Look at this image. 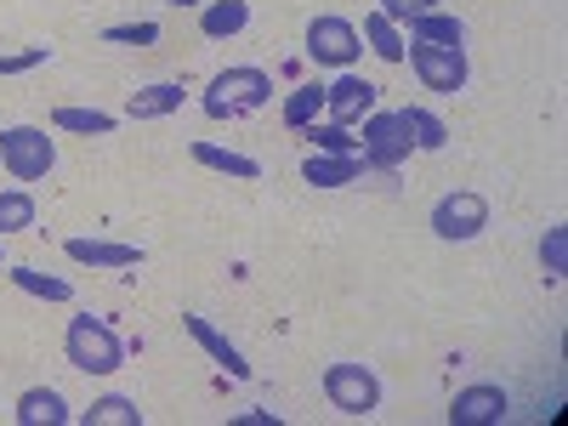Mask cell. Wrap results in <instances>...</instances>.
Listing matches in <instances>:
<instances>
[{
    "label": "cell",
    "mask_w": 568,
    "mask_h": 426,
    "mask_svg": "<svg viewBox=\"0 0 568 426\" xmlns=\"http://www.w3.org/2000/svg\"><path fill=\"white\" fill-rule=\"evenodd\" d=\"M409 40H426V45H460V40H466V23L449 18V12H420V18H409Z\"/></svg>",
    "instance_id": "ac0fdd59"
},
{
    "label": "cell",
    "mask_w": 568,
    "mask_h": 426,
    "mask_svg": "<svg viewBox=\"0 0 568 426\" xmlns=\"http://www.w3.org/2000/svg\"><path fill=\"white\" fill-rule=\"evenodd\" d=\"M0 273H7V251H0Z\"/></svg>",
    "instance_id": "1f68e13d"
},
{
    "label": "cell",
    "mask_w": 568,
    "mask_h": 426,
    "mask_svg": "<svg viewBox=\"0 0 568 426\" xmlns=\"http://www.w3.org/2000/svg\"><path fill=\"white\" fill-rule=\"evenodd\" d=\"M0 165H7L12 182H45L58 165V142L40 125H7L0 131Z\"/></svg>",
    "instance_id": "277c9868"
},
{
    "label": "cell",
    "mask_w": 568,
    "mask_h": 426,
    "mask_svg": "<svg viewBox=\"0 0 568 426\" xmlns=\"http://www.w3.org/2000/svg\"><path fill=\"white\" fill-rule=\"evenodd\" d=\"M63 251H69V262H80V267H136V262H142L136 245H120V240H85V233H74Z\"/></svg>",
    "instance_id": "4fadbf2b"
},
{
    "label": "cell",
    "mask_w": 568,
    "mask_h": 426,
    "mask_svg": "<svg viewBox=\"0 0 568 426\" xmlns=\"http://www.w3.org/2000/svg\"><path fill=\"white\" fill-rule=\"evenodd\" d=\"M267 103H273V74L256 69V63H240V69L211 74L205 98H200V109H205L211 120H245V114H256V109H267Z\"/></svg>",
    "instance_id": "6da1fadb"
},
{
    "label": "cell",
    "mask_w": 568,
    "mask_h": 426,
    "mask_svg": "<svg viewBox=\"0 0 568 426\" xmlns=\"http://www.w3.org/2000/svg\"><path fill=\"white\" fill-rule=\"evenodd\" d=\"M52 125H58V131H80V136H109V131L120 125V114H109V109H74V103H63V109H52Z\"/></svg>",
    "instance_id": "e0dca14e"
},
{
    "label": "cell",
    "mask_w": 568,
    "mask_h": 426,
    "mask_svg": "<svg viewBox=\"0 0 568 426\" xmlns=\"http://www.w3.org/2000/svg\"><path fill=\"white\" fill-rule=\"evenodd\" d=\"M358 52H364V34H358L347 18L324 12V18L307 23V58H313L318 69H353Z\"/></svg>",
    "instance_id": "ba28073f"
},
{
    "label": "cell",
    "mask_w": 568,
    "mask_h": 426,
    "mask_svg": "<svg viewBox=\"0 0 568 426\" xmlns=\"http://www.w3.org/2000/svg\"><path fill=\"white\" fill-rule=\"evenodd\" d=\"M187 154H194V165H211V171H227V176H262V165L251 160V154H233V149H216V142H194V149H187Z\"/></svg>",
    "instance_id": "44dd1931"
},
{
    "label": "cell",
    "mask_w": 568,
    "mask_h": 426,
    "mask_svg": "<svg viewBox=\"0 0 568 426\" xmlns=\"http://www.w3.org/2000/svg\"><path fill=\"white\" fill-rule=\"evenodd\" d=\"M398 114H404V125H409V136H415L420 154H438L444 142H449V125H444L433 109H398Z\"/></svg>",
    "instance_id": "603a6c76"
},
{
    "label": "cell",
    "mask_w": 568,
    "mask_h": 426,
    "mask_svg": "<svg viewBox=\"0 0 568 426\" xmlns=\"http://www.w3.org/2000/svg\"><path fill=\"white\" fill-rule=\"evenodd\" d=\"M506 409H511L506 387H495V382H478V387H460V393H455V404H449V420H455V426H495V420H506Z\"/></svg>",
    "instance_id": "30bf717a"
},
{
    "label": "cell",
    "mask_w": 568,
    "mask_h": 426,
    "mask_svg": "<svg viewBox=\"0 0 568 426\" xmlns=\"http://www.w3.org/2000/svg\"><path fill=\"white\" fill-rule=\"evenodd\" d=\"M80 426H142V409L131 398L109 393V398H98L91 409H80Z\"/></svg>",
    "instance_id": "7402d4cb"
},
{
    "label": "cell",
    "mask_w": 568,
    "mask_h": 426,
    "mask_svg": "<svg viewBox=\"0 0 568 426\" xmlns=\"http://www.w3.org/2000/svg\"><path fill=\"white\" fill-rule=\"evenodd\" d=\"M251 23V0H205L200 7V34L205 40H233Z\"/></svg>",
    "instance_id": "2e32d148"
},
{
    "label": "cell",
    "mask_w": 568,
    "mask_h": 426,
    "mask_svg": "<svg viewBox=\"0 0 568 426\" xmlns=\"http://www.w3.org/2000/svg\"><path fill=\"white\" fill-rule=\"evenodd\" d=\"M7 278L18 284V291L40 296V302H69V296H74V284H69V278H58V273H40V267H7Z\"/></svg>",
    "instance_id": "d6986e66"
},
{
    "label": "cell",
    "mask_w": 568,
    "mask_h": 426,
    "mask_svg": "<svg viewBox=\"0 0 568 426\" xmlns=\"http://www.w3.org/2000/svg\"><path fill=\"white\" fill-rule=\"evenodd\" d=\"M18 426H69L74 420V409H69V398L58 393V387H29V393H18Z\"/></svg>",
    "instance_id": "7c38bea8"
},
{
    "label": "cell",
    "mask_w": 568,
    "mask_h": 426,
    "mask_svg": "<svg viewBox=\"0 0 568 426\" xmlns=\"http://www.w3.org/2000/svg\"><path fill=\"white\" fill-rule=\"evenodd\" d=\"M375 12L393 18V23H409V18H420V12H438V0H382Z\"/></svg>",
    "instance_id": "f546056e"
},
{
    "label": "cell",
    "mask_w": 568,
    "mask_h": 426,
    "mask_svg": "<svg viewBox=\"0 0 568 426\" xmlns=\"http://www.w3.org/2000/svg\"><path fill=\"white\" fill-rule=\"evenodd\" d=\"M364 40H369V52L382 58V63H404V34H398V23L393 18H382V12H369L364 18Z\"/></svg>",
    "instance_id": "ffe728a7"
},
{
    "label": "cell",
    "mask_w": 568,
    "mask_h": 426,
    "mask_svg": "<svg viewBox=\"0 0 568 426\" xmlns=\"http://www.w3.org/2000/svg\"><path fill=\"white\" fill-rule=\"evenodd\" d=\"M364 171H369L364 154H307L302 160V182H313V187H347Z\"/></svg>",
    "instance_id": "5bb4252c"
},
{
    "label": "cell",
    "mask_w": 568,
    "mask_h": 426,
    "mask_svg": "<svg viewBox=\"0 0 568 426\" xmlns=\"http://www.w3.org/2000/svg\"><path fill=\"white\" fill-rule=\"evenodd\" d=\"M375 98H382V85H369L364 74L342 69L336 85H324V114L336 120V125H353V120H364L375 109Z\"/></svg>",
    "instance_id": "9c48e42d"
},
{
    "label": "cell",
    "mask_w": 568,
    "mask_h": 426,
    "mask_svg": "<svg viewBox=\"0 0 568 426\" xmlns=\"http://www.w3.org/2000/svg\"><path fill=\"white\" fill-rule=\"evenodd\" d=\"M34 227V194L29 187H7V194H0V240H7V233H29Z\"/></svg>",
    "instance_id": "cb8c5ba5"
},
{
    "label": "cell",
    "mask_w": 568,
    "mask_h": 426,
    "mask_svg": "<svg viewBox=\"0 0 568 426\" xmlns=\"http://www.w3.org/2000/svg\"><path fill=\"white\" fill-rule=\"evenodd\" d=\"M313 142H318V154H358V136L347 125H336V120H329V125L313 120Z\"/></svg>",
    "instance_id": "4316f807"
},
{
    "label": "cell",
    "mask_w": 568,
    "mask_h": 426,
    "mask_svg": "<svg viewBox=\"0 0 568 426\" xmlns=\"http://www.w3.org/2000/svg\"><path fill=\"white\" fill-rule=\"evenodd\" d=\"M404 58H409V69L420 74V85L438 91V98H455V91H466V74H471L466 45H426V40H409Z\"/></svg>",
    "instance_id": "5b68a950"
},
{
    "label": "cell",
    "mask_w": 568,
    "mask_h": 426,
    "mask_svg": "<svg viewBox=\"0 0 568 426\" xmlns=\"http://www.w3.org/2000/svg\"><path fill=\"white\" fill-rule=\"evenodd\" d=\"M103 40H114V45H154L160 40V23H109Z\"/></svg>",
    "instance_id": "83f0119b"
},
{
    "label": "cell",
    "mask_w": 568,
    "mask_h": 426,
    "mask_svg": "<svg viewBox=\"0 0 568 426\" xmlns=\"http://www.w3.org/2000/svg\"><path fill=\"white\" fill-rule=\"evenodd\" d=\"M63 353H69V364H74L80 375H114V369L125 364V342L114 336V329H109L103 318H91V313L69 318Z\"/></svg>",
    "instance_id": "7a4b0ae2"
},
{
    "label": "cell",
    "mask_w": 568,
    "mask_h": 426,
    "mask_svg": "<svg viewBox=\"0 0 568 426\" xmlns=\"http://www.w3.org/2000/svg\"><path fill=\"white\" fill-rule=\"evenodd\" d=\"M52 63V45H29V52H7L0 58V74H23V69H40Z\"/></svg>",
    "instance_id": "f1b7e54d"
},
{
    "label": "cell",
    "mask_w": 568,
    "mask_h": 426,
    "mask_svg": "<svg viewBox=\"0 0 568 426\" xmlns=\"http://www.w3.org/2000/svg\"><path fill=\"white\" fill-rule=\"evenodd\" d=\"M318 387H324L329 409H342V415H353V420H364V415L382 409V375H375L369 364H324Z\"/></svg>",
    "instance_id": "3957f363"
},
{
    "label": "cell",
    "mask_w": 568,
    "mask_h": 426,
    "mask_svg": "<svg viewBox=\"0 0 568 426\" xmlns=\"http://www.w3.org/2000/svg\"><path fill=\"white\" fill-rule=\"evenodd\" d=\"M182 329H187V336H194V342H200V347H205V353H211V358H216L227 375H233V382H251V364H245V353L233 347V342L222 336V329H216L211 318H200V313H182Z\"/></svg>",
    "instance_id": "8fae6325"
},
{
    "label": "cell",
    "mask_w": 568,
    "mask_h": 426,
    "mask_svg": "<svg viewBox=\"0 0 568 426\" xmlns=\"http://www.w3.org/2000/svg\"><path fill=\"white\" fill-rule=\"evenodd\" d=\"M484 227H489V200L471 194V187H455V194L433 205V233L444 245H471Z\"/></svg>",
    "instance_id": "52a82bcc"
},
{
    "label": "cell",
    "mask_w": 568,
    "mask_h": 426,
    "mask_svg": "<svg viewBox=\"0 0 568 426\" xmlns=\"http://www.w3.org/2000/svg\"><path fill=\"white\" fill-rule=\"evenodd\" d=\"M358 154H364L369 171H398V165L415 154V136H409L404 114L369 109V114H364V136H358Z\"/></svg>",
    "instance_id": "8992f818"
},
{
    "label": "cell",
    "mask_w": 568,
    "mask_h": 426,
    "mask_svg": "<svg viewBox=\"0 0 568 426\" xmlns=\"http://www.w3.org/2000/svg\"><path fill=\"white\" fill-rule=\"evenodd\" d=\"M171 7H205V0H171Z\"/></svg>",
    "instance_id": "4dcf8cb0"
},
{
    "label": "cell",
    "mask_w": 568,
    "mask_h": 426,
    "mask_svg": "<svg viewBox=\"0 0 568 426\" xmlns=\"http://www.w3.org/2000/svg\"><path fill=\"white\" fill-rule=\"evenodd\" d=\"M540 267H546V278H562V273H568V227H546Z\"/></svg>",
    "instance_id": "484cf974"
},
{
    "label": "cell",
    "mask_w": 568,
    "mask_h": 426,
    "mask_svg": "<svg viewBox=\"0 0 568 426\" xmlns=\"http://www.w3.org/2000/svg\"><path fill=\"white\" fill-rule=\"evenodd\" d=\"M318 109H324V85H296L291 98H284V125L307 131V125L318 120Z\"/></svg>",
    "instance_id": "d4e9b609"
},
{
    "label": "cell",
    "mask_w": 568,
    "mask_h": 426,
    "mask_svg": "<svg viewBox=\"0 0 568 426\" xmlns=\"http://www.w3.org/2000/svg\"><path fill=\"white\" fill-rule=\"evenodd\" d=\"M182 98H187V91H182L176 80H154V85L131 91L125 120H165V114H176V109H182Z\"/></svg>",
    "instance_id": "9a60e30c"
}]
</instances>
